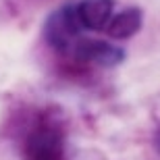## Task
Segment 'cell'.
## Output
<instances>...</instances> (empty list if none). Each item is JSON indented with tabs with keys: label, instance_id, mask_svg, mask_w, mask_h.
<instances>
[{
	"label": "cell",
	"instance_id": "4",
	"mask_svg": "<svg viewBox=\"0 0 160 160\" xmlns=\"http://www.w3.org/2000/svg\"><path fill=\"white\" fill-rule=\"evenodd\" d=\"M114 0H81L79 4H75L79 23L83 25V29L100 31L106 27V23L112 17Z\"/></svg>",
	"mask_w": 160,
	"mask_h": 160
},
{
	"label": "cell",
	"instance_id": "5",
	"mask_svg": "<svg viewBox=\"0 0 160 160\" xmlns=\"http://www.w3.org/2000/svg\"><path fill=\"white\" fill-rule=\"evenodd\" d=\"M142 23H143V12L142 8L137 6H129L121 11L119 15L110 17V21L106 23V33L112 40H129L142 29Z\"/></svg>",
	"mask_w": 160,
	"mask_h": 160
},
{
	"label": "cell",
	"instance_id": "2",
	"mask_svg": "<svg viewBox=\"0 0 160 160\" xmlns=\"http://www.w3.org/2000/svg\"><path fill=\"white\" fill-rule=\"evenodd\" d=\"M27 160H67L65 135L54 123H40L25 142Z\"/></svg>",
	"mask_w": 160,
	"mask_h": 160
},
{
	"label": "cell",
	"instance_id": "1",
	"mask_svg": "<svg viewBox=\"0 0 160 160\" xmlns=\"http://www.w3.org/2000/svg\"><path fill=\"white\" fill-rule=\"evenodd\" d=\"M83 25L79 23L75 4H65L46 19L44 23V40L56 52H67L79 42Z\"/></svg>",
	"mask_w": 160,
	"mask_h": 160
},
{
	"label": "cell",
	"instance_id": "3",
	"mask_svg": "<svg viewBox=\"0 0 160 160\" xmlns=\"http://www.w3.org/2000/svg\"><path fill=\"white\" fill-rule=\"evenodd\" d=\"M73 54L81 62H92V65L106 67V69L117 67L125 60L123 48L108 44V42H102V40H79L73 46Z\"/></svg>",
	"mask_w": 160,
	"mask_h": 160
},
{
	"label": "cell",
	"instance_id": "6",
	"mask_svg": "<svg viewBox=\"0 0 160 160\" xmlns=\"http://www.w3.org/2000/svg\"><path fill=\"white\" fill-rule=\"evenodd\" d=\"M156 148H158V152H160V129H158V133H156Z\"/></svg>",
	"mask_w": 160,
	"mask_h": 160
}]
</instances>
